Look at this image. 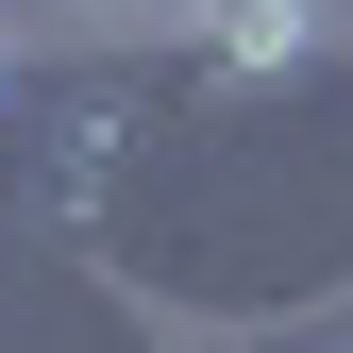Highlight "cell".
<instances>
[{
    "mask_svg": "<svg viewBox=\"0 0 353 353\" xmlns=\"http://www.w3.org/2000/svg\"><path fill=\"white\" fill-rule=\"evenodd\" d=\"M0 118H17V34H0Z\"/></svg>",
    "mask_w": 353,
    "mask_h": 353,
    "instance_id": "cell-3",
    "label": "cell"
},
{
    "mask_svg": "<svg viewBox=\"0 0 353 353\" xmlns=\"http://www.w3.org/2000/svg\"><path fill=\"white\" fill-rule=\"evenodd\" d=\"M68 17H101V34H118V17H185V0H68Z\"/></svg>",
    "mask_w": 353,
    "mask_h": 353,
    "instance_id": "cell-2",
    "label": "cell"
},
{
    "mask_svg": "<svg viewBox=\"0 0 353 353\" xmlns=\"http://www.w3.org/2000/svg\"><path fill=\"white\" fill-rule=\"evenodd\" d=\"M185 34H202V84H303L353 51L336 0H185Z\"/></svg>",
    "mask_w": 353,
    "mask_h": 353,
    "instance_id": "cell-1",
    "label": "cell"
}]
</instances>
